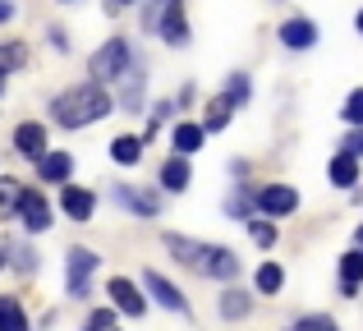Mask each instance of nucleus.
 Here are the masks:
<instances>
[{
	"instance_id": "obj_18",
	"label": "nucleus",
	"mask_w": 363,
	"mask_h": 331,
	"mask_svg": "<svg viewBox=\"0 0 363 331\" xmlns=\"http://www.w3.org/2000/svg\"><path fill=\"white\" fill-rule=\"evenodd\" d=\"M331 184H336V189H354L359 184V162H354V157L340 152L336 162H331Z\"/></svg>"
},
{
	"instance_id": "obj_15",
	"label": "nucleus",
	"mask_w": 363,
	"mask_h": 331,
	"mask_svg": "<svg viewBox=\"0 0 363 331\" xmlns=\"http://www.w3.org/2000/svg\"><path fill=\"white\" fill-rule=\"evenodd\" d=\"M60 207L74 216V221H88V216H92V207H97V198H92L88 189H79V184H65V198H60Z\"/></svg>"
},
{
	"instance_id": "obj_25",
	"label": "nucleus",
	"mask_w": 363,
	"mask_h": 331,
	"mask_svg": "<svg viewBox=\"0 0 363 331\" xmlns=\"http://www.w3.org/2000/svg\"><path fill=\"white\" fill-rule=\"evenodd\" d=\"M281 286H285V271L276 267V262H262V267H257V290H262V295H276Z\"/></svg>"
},
{
	"instance_id": "obj_14",
	"label": "nucleus",
	"mask_w": 363,
	"mask_h": 331,
	"mask_svg": "<svg viewBox=\"0 0 363 331\" xmlns=\"http://www.w3.org/2000/svg\"><path fill=\"white\" fill-rule=\"evenodd\" d=\"M37 170H42V184H65L74 170V157L69 152H46L42 162H37Z\"/></svg>"
},
{
	"instance_id": "obj_5",
	"label": "nucleus",
	"mask_w": 363,
	"mask_h": 331,
	"mask_svg": "<svg viewBox=\"0 0 363 331\" xmlns=\"http://www.w3.org/2000/svg\"><path fill=\"white\" fill-rule=\"evenodd\" d=\"M92 267H97V253H92V249H69V258H65V286H69V295H74V299L88 295V276H92Z\"/></svg>"
},
{
	"instance_id": "obj_35",
	"label": "nucleus",
	"mask_w": 363,
	"mask_h": 331,
	"mask_svg": "<svg viewBox=\"0 0 363 331\" xmlns=\"http://www.w3.org/2000/svg\"><path fill=\"white\" fill-rule=\"evenodd\" d=\"M120 5H133V0H111V9H120Z\"/></svg>"
},
{
	"instance_id": "obj_12",
	"label": "nucleus",
	"mask_w": 363,
	"mask_h": 331,
	"mask_svg": "<svg viewBox=\"0 0 363 331\" xmlns=\"http://www.w3.org/2000/svg\"><path fill=\"white\" fill-rule=\"evenodd\" d=\"M116 101L124 111H143V69L138 64H129V69L120 74V97Z\"/></svg>"
},
{
	"instance_id": "obj_39",
	"label": "nucleus",
	"mask_w": 363,
	"mask_h": 331,
	"mask_svg": "<svg viewBox=\"0 0 363 331\" xmlns=\"http://www.w3.org/2000/svg\"><path fill=\"white\" fill-rule=\"evenodd\" d=\"M65 5H74V0H65Z\"/></svg>"
},
{
	"instance_id": "obj_8",
	"label": "nucleus",
	"mask_w": 363,
	"mask_h": 331,
	"mask_svg": "<svg viewBox=\"0 0 363 331\" xmlns=\"http://www.w3.org/2000/svg\"><path fill=\"white\" fill-rule=\"evenodd\" d=\"M257 207H262L267 216H290L294 207H299V193H294L290 184H267V189H257Z\"/></svg>"
},
{
	"instance_id": "obj_2",
	"label": "nucleus",
	"mask_w": 363,
	"mask_h": 331,
	"mask_svg": "<svg viewBox=\"0 0 363 331\" xmlns=\"http://www.w3.org/2000/svg\"><path fill=\"white\" fill-rule=\"evenodd\" d=\"M106 111H116V101H111V92H106V88H97V83H79V88H65L60 97L51 101L55 125H65V129L97 125Z\"/></svg>"
},
{
	"instance_id": "obj_40",
	"label": "nucleus",
	"mask_w": 363,
	"mask_h": 331,
	"mask_svg": "<svg viewBox=\"0 0 363 331\" xmlns=\"http://www.w3.org/2000/svg\"><path fill=\"white\" fill-rule=\"evenodd\" d=\"M161 5H166V0H161Z\"/></svg>"
},
{
	"instance_id": "obj_32",
	"label": "nucleus",
	"mask_w": 363,
	"mask_h": 331,
	"mask_svg": "<svg viewBox=\"0 0 363 331\" xmlns=\"http://www.w3.org/2000/svg\"><path fill=\"white\" fill-rule=\"evenodd\" d=\"M340 147H345V157H354V162H359V157H363V129H350V138Z\"/></svg>"
},
{
	"instance_id": "obj_38",
	"label": "nucleus",
	"mask_w": 363,
	"mask_h": 331,
	"mask_svg": "<svg viewBox=\"0 0 363 331\" xmlns=\"http://www.w3.org/2000/svg\"><path fill=\"white\" fill-rule=\"evenodd\" d=\"M359 253H363V230H359Z\"/></svg>"
},
{
	"instance_id": "obj_3",
	"label": "nucleus",
	"mask_w": 363,
	"mask_h": 331,
	"mask_svg": "<svg viewBox=\"0 0 363 331\" xmlns=\"http://www.w3.org/2000/svg\"><path fill=\"white\" fill-rule=\"evenodd\" d=\"M129 64H133L129 42H124V37H111V42L88 60V74H92V83H97V88H106V83H120V74L129 69Z\"/></svg>"
},
{
	"instance_id": "obj_4",
	"label": "nucleus",
	"mask_w": 363,
	"mask_h": 331,
	"mask_svg": "<svg viewBox=\"0 0 363 331\" xmlns=\"http://www.w3.org/2000/svg\"><path fill=\"white\" fill-rule=\"evenodd\" d=\"M14 212H18V221L28 225V230H46L51 225V203H46L37 189H18V198H14Z\"/></svg>"
},
{
	"instance_id": "obj_7",
	"label": "nucleus",
	"mask_w": 363,
	"mask_h": 331,
	"mask_svg": "<svg viewBox=\"0 0 363 331\" xmlns=\"http://www.w3.org/2000/svg\"><path fill=\"white\" fill-rule=\"evenodd\" d=\"M157 28L170 46H184L189 42V18H184V0H166V9L157 14Z\"/></svg>"
},
{
	"instance_id": "obj_1",
	"label": "nucleus",
	"mask_w": 363,
	"mask_h": 331,
	"mask_svg": "<svg viewBox=\"0 0 363 331\" xmlns=\"http://www.w3.org/2000/svg\"><path fill=\"white\" fill-rule=\"evenodd\" d=\"M166 249L179 267L198 271V276H212V281H235L240 276V258L221 244H203V240H184V235H166Z\"/></svg>"
},
{
	"instance_id": "obj_36",
	"label": "nucleus",
	"mask_w": 363,
	"mask_h": 331,
	"mask_svg": "<svg viewBox=\"0 0 363 331\" xmlns=\"http://www.w3.org/2000/svg\"><path fill=\"white\" fill-rule=\"evenodd\" d=\"M0 97H5V74H0Z\"/></svg>"
},
{
	"instance_id": "obj_17",
	"label": "nucleus",
	"mask_w": 363,
	"mask_h": 331,
	"mask_svg": "<svg viewBox=\"0 0 363 331\" xmlns=\"http://www.w3.org/2000/svg\"><path fill=\"white\" fill-rule=\"evenodd\" d=\"M359 281H363V253H345L340 258V290H345L350 299H354V290H359Z\"/></svg>"
},
{
	"instance_id": "obj_27",
	"label": "nucleus",
	"mask_w": 363,
	"mask_h": 331,
	"mask_svg": "<svg viewBox=\"0 0 363 331\" xmlns=\"http://www.w3.org/2000/svg\"><path fill=\"white\" fill-rule=\"evenodd\" d=\"M340 116H345V120H350L354 129H363V88H359V92H350V97H345V111H340Z\"/></svg>"
},
{
	"instance_id": "obj_26",
	"label": "nucleus",
	"mask_w": 363,
	"mask_h": 331,
	"mask_svg": "<svg viewBox=\"0 0 363 331\" xmlns=\"http://www.w3.org/2000/svg\"><path fill=\"white\" fill-rule=\"evenodd\" d=\"M248 308H253V304H248L244 290H225V295H221V318H244Z\"/></svg>"
},
{
	"instance_id": "obj_24",
	"label": "nucleus",
	"mask_w": 363,
	"mask_h": 331,
	"mask_svg": "<svg viewBox=\"0 0 363 331\" xmlns=\"http://www.w3.org/2000/svg\"><path fill=\"white\" fill-rule=\"evenodd\" d=\"M111 157H116L120 166H133L143 157V138H116V143H111Z\"/></svg>"
},
{
	"instance_id": "obj_11",
	"label": "nucleus",
	"mask_w": 363,
	"mask_h": 331,
	"mask_svg": "<svg viewBox=\"0 0 363 331\" xmlns=\"http://www.w3.org/2000/svg\"><path fill=\"white\" fill-rule=\"evenodd\" d=\"M106 295L116 299V308H120V313H129V318H143V313H147V299H143L138 286H133V281H124V276H111Z\"/></svg>"
},
{
	"instance_id": "obj_13",
	"label": "nucleus",
	"mask_w": 363,
	"mask_h": 331,
	"mask_svg": "<svg viewBox=\"0 0 363 331\" xmlns=\"http://www.w3.org/2000/svg\"><path fill=\"white\" fill-rule=\"evenodd\" d=\"M281 42L290 46V51H308V46L318 42V28H313L308 18H290V23H281Z\"/></svg>"
},
{
	"instance_id": "obj_10",
	"label": "nucleus",
	"mask_w": 363,
	"mask_h": 331,
	"mask_svg": "<svg viewBox=\"0 0 363 331\" xmlns=\"http://www.w3.org/2000/svg\"><path fill=\"white\" fill-rule=\"evenodd\" d=\"M111 203L129 207V212H138V216H157L161 212L157 193H143V189H133V184H116V189H111Z\"/></svg>"
},
{
	"instance_id": "obj_34",
	"label": "nucleus",
	"mask_w": 363,
	"mask_h": 331,
	"mask_svg": "<svg viewBox=\"0 0 363 331\" xmlns=\"http://www.w3.org/2000/svg\"><path fill=\"white\" fill-rule=\"evenodd\" d=\"M5 18H14V0H0V23Z\"/></svg>"
},
{
	"instance_id": "obj_29",
	"label": "nucleus",
	"mask_w": 363,
	"mask_h": 331,
	"mask_svg": "<svg viewBox=\"0 0 363 331\" xmlns=\"http://www.w3.org/2000/svg\"><path fill=\"white\" fill-rule=\"evenodd\" d=\"M88 331H120V322H116V308H97V313L88 318Z\"/></svg>"
},
{
	"instance_id": "obj_37",
	"label": "nucleus",
	"mask_w": 363,
	"mask_h": 331,
	"mask_svg": "<svg viewBox=\"0 0 363 331\" xmlns=\"http://www.w3.org/2000/svg\"><path fill=\"white\" fill-rule=\"evenodd\" d=\"M359 33H363V9H359Z\"/></svg>"
},
{
	"instance_id": "obj_31",
	"label": "nucleus",
	"mask_w": 363,
	"mask_h": 331,
	"mask_svg": "<svg viewBox=\"0 0 363 331\" xmlns=\"http://www.w3.org/2000/svg\"><path fill=\"white\" fill-rule=\"evenodd\" d=\"M248 230H253V240L262 244V249H267V244H276V225H272V221H253Z\"/></svg>"
},
{
	"instance_id": "obj_30",
	"label": "nucleus",
	"mask_w": 363,
	"mask_h": 331,
	"mask_svg": "<svg viewBox=\"0 0 363 331\" xmlns=\"http://www.w3.org/2000/svg\"><path fill=\"white\" fill-rule=\"evenodd\" d=\"M294 331H336V322H331L327 313H313V318H303V322L294 327Z\"/></svg>"
},
{
	"instance_id": "obj_9",
	"label": "nucleus",
	"mask_w": 363,
	"mask_h": 331,
	"mask_svg": "<svg viewBox=\"0 0 363 331\" xmlns=\"http://www.w3.org/2000/svg\"><path fill=\"white\" fill-rule=\"evenodd\" d=\"M14 152L28 157V162H42L46 157V129L37 125V120H23V125L14 129Z\"/></svg>"
},
{
	"instance_id": "obj_6",
	"label": "nucleus",
	"mask_w": 363,
	"mask_h": 331,
	"mask_svg": "<svg viewBox=\"0 0 363 331\" xmlns=\"http://www.w3.org/2000/svg\"><path fill=\"white\" fill-rule=\"evenodd\" d=\"M143 286H147V295L157 299L161 308H170V313H189V299L179 295V286H170L161 271H152V267H147V271H143Z\"/></svg>"
},
{
	"instance_id": "obj_20",
	"label": "nucleus",
	"mask_w": 363,
	"mask_h": 331,
	"mask_svg": "<svg viewBox=\"0 0 363 331\" xmlns=\"http://www.w3.org/2000/svg\"><path fill=\"white\" fill-rule=\"evenodd\" d=\"M0 253H5V262H9L14 271H33V267H37V262H33V249H28V244L5 240V244H0Z\"/></svg>"
},
{
	"instance_id": "obj_19",
	"label": "nucleus",
	"mask_w": 363,
	"mask_h": 331,
	"mask_svg": "<svg viewBox=\"0 0 363 331\" xmlns=\"http://www.w3.org/2000/svg\"><path fill=\"white\" fill-rule=\"evenodd\" d=\"M0 331H28L23 308H18V299H9V295H0Z\"/></svg>"
},
{
	"instance_id": "obj_28",
	"label": "nucleus",
	"mask_w": 363,
	"mask_h": 331,
	"mask_svg": "<svg viewBox=\"0 0 363 331\" xmlns=\"http://www.w3.org/2000/svg\"><path fill=\"white\" fill-rule=\"evenodd\" d=\"M225 101H230V106L248 101V79H244V74H230V83H225Z\"/></svg>"
},
{
	"instance_id": "obj_16",
	"label": "nucleus",
	"mask_w": 363,
	"mask_h": 331,
	"mask_svg": "<svg viewBox=\"0 0 363 331\" xmlns=\"http://www.w3.org/2000/svg\"><path fill=\"white\" fill-rule=\"evenodd\" d=\"M189 179H194V170H189V157H170V162L161 166V184H166L170 193L189 189Z\"/></svg>"
},
{
	"instance_id": "obj_33",
	"label": "nucleus",
	"mask_w": 363,
	"mask_h": 331,
	"mask_svg": "<svg viewBox=\"0 0 363 331\" xmlns=\"http://www.w3.org/2000/svg\"><path fill=\"white\" fill-rule=\"evenodd\" d=\"M225 207H230V216H248V207H253V198H248V193H235V198H230Z\"/></svg>"
},
{
	"instance_id": "obj_21",
	"label": "nucleus",
	"mask_w": 363,
	"mask_h": 331,
	"mask_svg": "<svg viewBox=\"0 0 363 331\" xmlns=\"http://www.w3.org/2000/svg\"><path fill=\"white\" fill-rule=\"evenodd\" d=\"M203 147V125H179L175 129V152L179 157H194Z\"/></svg>"
},
{
	"instance_id": "obj_23",
	"label": "nucleus",
	"mask_w": 363,
	"mask_h": 331,
	"mask_svg": "<svg viewBox=\"0 0 363 331\" xmlns=\"http://www.w3.org/2000/svg\"><path fill=\"white\" fill-rule=\"evenodd\" d=\"M23 64H28V46L23 42L0 46V74H14V69H23Z\"/></svg>"
},
{
	"instance_id": "obj_22",
	"label": "nucleus",
	"mask_w": 363,
	"mask_h": 331,
	"mask_svg": "<svg viewBox=\"0 0 363 331\" xmlns=\"http://www.w3.org/2000/svg\"><path fill=\"white\" fill-rule=\"evenodd\" d=\"M230 101H225V97H216L212 101V106H207V120H203V134H216V129H225V125H230Z\"/></svg>"
}]
</instances>
